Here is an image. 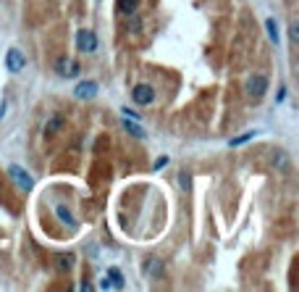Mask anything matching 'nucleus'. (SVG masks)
I'll return each instance as SVG.
<instances>
[{"label": "nucleus", "instance_id": "2", "mask_svg": "<svg viewBox=\"0 0 299 292\" xmlns=\"http://www.w3.org/2000/svg\"><path fill=\"white\" fill-rule=\"evenodd\" d=\"M76 48H79L82 53L97 50V34L89 32V29H79V32H76Z\"/></svg>", "mask_w": 299, "mask_h": 292}, {"label": "nucleus", "instance_id": "3", "mask_svg": "<svg viewBox=\"0 0 299 292\" xmlns=\"http://www.w3.org/2000/svg\"><path fill=\"white\" fill-rule=\"evenodd\" d=\"M8 176L21 187V190H32L34 187V179L29 176V171H24L21 166H8Z\"/></svg>", "mask_w": 299, "mask_h": 292}, {"label": "nucleus", "instance_id": "19", "mask_svg": "<svg viewBox=\"0 0 299 292\" xmlns=\"http://www.w3.org/2000/svg\"><path fill=\"white\" fill-rule=\"evenodd\" d=\"M6 108H8V105H6V100H0V119L6 116Z\"/></svg>", "mask_w": 299, "mask_h": 292}, {"label": "nucleus", "instance_id": "10", "mask_svg": "<svg viewBox=\"0 0 299 292\" xmlns=\"http://www.w3.org/2000/svg\"><path fill=\"white\" fill-rule=\"evenodd\" d=\"M55 266H58V271H71L74 268V256L71 253H63V256H55Z\"/></svg>", "mask_w": 299, "mask_h": 292}, {"label": "nucleus", "instance_id": "15", "mask_svg": "<svg viewBox=\"0 0 299 292\" xmlns=\"http://www.w3.org/2000/svg\"><path fill=\"white\" fill-rule=\"evenodd\" d=\"M252 137H255V132H247V134H242V137H234L231 142H228V145H231V148H236V145H244L247 140H252Z\"/></svg>", "mask_w": 299, "mask_h": 292}, {"label": "nucleus", "instance_id": "18", "mask_svg": "<svg viewBox=\"0 0 299 292\" xmlns=\"http://www.w3.org/2000/svg\"><path fill=\"white\" fill-rule=\"evenodd\" d=\"M273 166H286V155H284V153H278V155L273 158Z\"/></svg>", "mask_w": 299, "mask_h": 292}, {"label": "nucleus", "instance_id": "7", "mask_svg": "<svg viewBox=\"0 0 299 292\" xmlns=\"http://www.w3.org/2000/svg\"><path fill=\"white\" fill-rule=\"evenodd\" d=\"M79 63L74 61V58H58V74L61 77H66V79H74V77H79Z\"/></svg>", "mask_w": 299, "mask_h": 292}, {"label": "nucleus", "instance_id": "4", "mask_svg": "<svg viewBox=\"0 0 299 292\" xmlns=\"http://www.w3.org/2000/svg\"><path fill=\"white\" fill-rule=\"evenodd\" d=\"M142 271H145V277H150V279H163V277H166V263L160 261V258H147V261L142 263Z\"/></svg>", "mask_w": 299, "mask_h": 292}, {"label": "nucleus", "instance_id": "6", "mask_svg": "<svg viewBox=\"0 0 299 292\" xmlns=\"http://www.w3.org/2000/svg\"><path fill=\"white\" fill-rule=\"evenodd\" d=\"M131 98H134V103H139V105H150L155 100V89L150 84H136L131 89Z\"/></svg>", "mask_w": 299, "mask_h": 292}, {"label": "nucleus", "instance_id": "11", "mask_svg": "<svg viewBox=\"0 0 299 292\" xmlns=\"http://www.w3.org/2000/svg\"><path fill=\"white\" fill-rule=\"evenodd\" d=\"M265 29H268V37H270V42H273V45H278V42H281V32H278V24H275L273 19H268V21H265Z\"/></svg>", "mask_w": 299, "mask_h": 292}, {"label": "nucleus", "instance_id": "5", "mask_svg": "<svg viewBox=\"0 0 299 292\" xmlns=\"http://www.w3.org/2000/svg\"><path fill=\"white\" fill-rule=\"evenodd\" d=\"M27 66V58L21 56V50L18 48H11L8 53H6V69L11 71V74H18L21 69Z\"/></svg>", "mask_w": 299, "mask_h": 292}, {"label": "nucleus", "instance_id": "17", "mask_svg": "<svg viewBox=\"0 0 299 292\" xmlns=\"http://www.w3.org/2000/svg\"><path fill=\"white\" fill-rule=\"evenodd\" d=\"M289 34H291V42L296 45V42H299V24H296V21H294V24L289 27Z\"/></svg>", "mask_w": 299, "mask_h": 292}, {"label": "nucleus", "instance_id": "12", "mask_svg": "<svg viewBox=\"0 0 299 292\" xmlns=\"http://www.w3.org/2000/svg\"><path fill=\"white\" fill-rule=\"evenodd\" d=\"M136 8H139V0H118V11L126 16H134Z\"/></svg>", "mask_w": 299, "mask_h": 292}, {"label": "nucleus", "instance_id": "14", "mask_svg": "<svg viewBox=\"0 0 299 292\" xmlns=\"http://www.w3.org/2000/svg\"><path fill=\"white\" fill-rule=\"evenodd\" d=\"M124 126L129 129V134H134V137H139V140H145V132L136 126V124H131V121H124Z\"/></svg>", "mask_w": 299, "mask_h": 292}, {"label": "nucleus", "instance_id": "8", "mask_svg": "<svg viewBox=\"0 0 299 292\" xmlns=\"http://www.w3.org/2000/svg\"><path fill=\"white\" fill-rule=\"evenodd\" d=\"M95 95H97V84L95 82H79L76 89H74V98H79V100H89Z\"/></svg>", "mask_w": 299, "mask_h": 292}, {"label": "nucleus", "instance_id": "13", "mask_svg": "<svg viewBox=\"0 0 299 292\" xmlns=\"http://www.w3.org/2000/svg\"><path fill=\"white\" fill-rule=\"evenodd\" d=\"M58 218H61L63 224H68V227H76V218L71 216V211H68L66 206H58Z\"/></svg>", "mask_w": 299, "mask_h": 292}, {"label": "nucleus", "instance_id": "1", "mask_svg": "<svg viewBox=\"0 0 299 292\" xmlns=\"http://www.w3.org/2000/svg\"><path fill=\"white\" fill-rule=\"evenodd\" d=\"M265 93H268V77H265V74H255V77H249V82H247V98L260 100Z\"/></svg>", "mask_w": 299, "mask_h": 292}, {"label": "nucleus", "instance_id": "16", "mask_svg": "<svg viewBox=\"0 0 299 292\" xmlns=\"http://www.w3.org/2000/svg\"><path fill=\"white\" fill-rule=\"evenodd\" d=\"M178 182H181V187L187 190V192L192 190V182H189V174H187V171H184V174H178Z\"/></svg>", "mask_w": 299, "mask_h": 292}, {"label": "nucleus", "instance_id": "9", "mask_svg": "<svg viewBox=\"0 0 299 292\" xmlns=\"http://www.w3.org/2000/svg\"><path fill=\"white\" fill-rule=\"evenodd\" d=\"M103 287L108 289V287H116V289H124V274L118 271V268H110L108 271V279L103 282Z\"/></svg>", "mask_w": 299, "mask_h": 292}]
</instances>
